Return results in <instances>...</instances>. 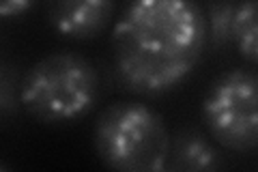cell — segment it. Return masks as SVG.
<instances>
[{
	"label": "cell",
	"mask_w": 258,
	"mask_h": 172,
	"mask_svg": "<svg viewBox=\"0 0 258 172\" xmlns=\"http://www.w3.org/2000/svg\"><path fill=\"white\" fill-rule=\"evenodd\" d=\"M207 43V18L191 0H136L112 30L114 71L127 91H172L198 65Z\"/></svg>",
	"instance_id": "1"
},
{
	"label": "cell",
	"mask_w": 258,
	"mask_h": 172,
	"mask_svg": "<svg viewBox=\"0 0 258 172\" xmlns=\"http://www.w3.org/2000/svg\"><path fill=\"white\" fill-rule=\"evenodd\" d=\"M93 144L112 172H161L172 138L159 112L138 101H116L97 117Z\"/></svg>",
	"instance_id": "2"
},
{
	"label": "cell",
	"mask_w": 258,
	"mask_h": 172,
	"mask_svg": "<svg viewBox=\"0 0 258 172\" xmlns=\"http://www.w3.org/2000/svg\"><path fill=\"white\" fill-rule=\"evenodd\" d=\"M99 71L74 52H54L39 59L20 84L24 110L39 123H71L93 110L99 99Z\"/></svg>",
	"instance_id": "3"
},
{
	"label": "cell",
	"mask_w": 258,
	"mask_h": 172,
	"mask_svg": "<svg viewBox=\"0 0 258 172\" xmlns=\"http://www.w3.org/2000/svg\"><path fill=\"white\" fill-rule=\"evenodd\" d=\"M203 119L224 149L249 153L258 149V73L228 69L220 73L203 99Z\"/></svg>",
	"instance_id": "4"
},
{
	"label": "cell",
	"mask_w": 258,
	"mask_h": 172,
	"mask_svg": "<svg viewBox=\"0 0 258 172\" xmlns=\"http://www.w3.org/2000/svg\"><path fill=\"white\" fill-rule=\"evenodd\" d=\"M116 5L112 0H60L52 3L50 24L69 39H93L108 26Z\"/></svg>",
	"instance_id": "5"
},
{
	"label": "cell",
	"mask_w": 258,
	"mask_h": 172,
	"mask_svg": "<svg viewBox=\"0 0 258 172\" xmlns=\"http://www.w3.org/2000/svg\"><path fill=\"white\" fill-rule=\"evenodd\" d=\"M170 151L174 172H220L224 163L213 142L194 127L176 132Z\"/></svg>",
	"instance_id": "6"
},
{
	"label": "cell",
	"mask_w": 258,
	"mask_h": 172,
	"mask_svg": "<svg viewBox=\"0 0 258 172\" xmlns=\"http://www.w3.org/2000/svg\"><path fill=\"white\" fill-rule=\"evenodd\" d=\"M239 9H241V3H228V0L207 5L209 47L213 52L235 43V24H237Z\"/></svg>",
	"instance_id": "7"
},
{
	"label": "cell",
	"mask_w": 258,
	"mask_h": 172,
	"mask_svg": "<svg viewBox=\"0 0 258 172\" xmlns=\"http://www.w3.org/2000/svg\"><path fill=\"white\" fill-rule=\"evenodd\" d=\"M235 45L247 61L258 65V0L241 3L235 24Z\"/></svg>",
	"instance_id": "8"
},
{
	"label": "cell",
	"mask_w": 258,
	"mask_h": 172,
	"mask_svg": "<svg viewBox=\"0 0 258 172\" xmlns=\"http://www.w3.org/2000/svg\"><path fill=\"white\" fill-rule=\"evenodd\" d=\"M13 76L11 69L3 65V73H0V110L5 117H9L11 110L15 108V99H13Z\"/></svg>",
	"instance_id": "9"
},
{
	"label": "cell",
	"mask_w": 258,
	"mask_h": 172,
	"mask_svg": "<svg viewBox=\"0 0 258 172\" xmlns=\"http://www.w3.org/2000/svg\"><path fill=\"white\" fill-rule=\"evenodd\" d=\"M30 3H26V0H13V3H5L3 7H0V15L3 18H18V15H22L26 9H30Z\"/></svg>",
	"instance_id": "10"
},
{
	"label": "cell",
	"mask_w": 258,
	"mask_h": 172,
	"mask_svg": "<svg viewBox=\"0 0 258 172\" xmlns=\"http://www.w3.org/2000/svg\"><path fill=\"white\" fill-rule=\"evenodd\" d=\"M0 172H9V170H7V168H5V166H3V168H0Z\"/></svg>",
	"instance_id": "11"
},
{
	"label": "cell",
	"mask_w": 258,
	"mask_h": 172,
	"mask_svg": "<svg viewBox=\"0 0 258 172\" xmlns=\"http://www.w3.org/2000/svg\"><path fill=\"white\" fill-rule=\"evenodd\" d=\"M161 172H174V170H168V168H164V170H161Z\"/></svg>",
	"instance_id": "12"
}]
</instances>
